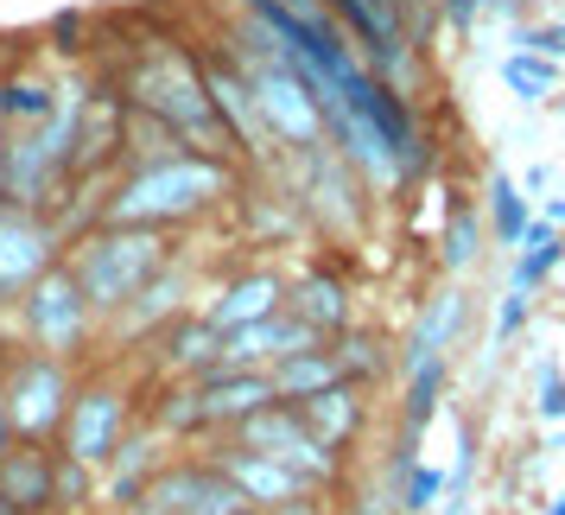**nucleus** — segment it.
<instances>
[{
	"label": "nucleus",
	"instance_id": "obj_16",
	"mask_svg": "<svg viewBox=\"0 0 565 515\" xmlns=\"http://www.w3.org/2000/svg\"><path fill=\"white\" fill-rule=\"evenodd\" d=\"M216 344H223V332L210 325L204 312H198V306H191V312H179L172 325H159V332H153L147 382H191V376H204V369H216Z\"/></svg>",
	"mask_w": 565,
	"mask_h": 515
},
{
	"label": "nucleus",
	"instance_id": "obj_9",
	"mask_svg": "<svg viewBox=\"0 0 565 515\" xmlns=\"http://www.w3.org/2000/svg\"><path fill=\"white\" fill-rule=\"evenodd\" d=\"M191 286H198V274H191V261L172 255L166 267H159L153 281L134 293L128 306L115 312L103 325V344H108V357H128V350H147L153 344L159 325H172L179 312H191Z\"/></svg>",
	"mask_w": 565,
	"mask_h": 515
},
{
	"label": "nucleus",
	"instance_id": "obj_33",
	"mask_svg": "<svg viewBox=\"0 0 565 515\" xmlns=\"http://www.w3.org/2000/svg\"><path fill=\"white\" fill-rule=\"evenodd\" d=\"M477 7H483V0H445V13H451V27H470V20H477Z\"/></svg>",
	"mask_w": 565,
	"mask_h": 515
},
{
	"label": "nucleus",
	"instance_id": "obj_13",
	"mask_svg": "<svg viewBox=\"0 0 565 515\" xmlns=\"http://www.w3.org/2000/svg\"><path fill=\"white\" fill-rule=\"evenodd\" d=\"M166 459H172V445L159 439V427L147 420V413H134V427L115 439L108 464L96 471V477H103V515H128L134 503L147 496V484L159 477V464Z\"/></svg>",
	"mask_w": 565,
	"mask_h": 515
},
{
	"label": "nucleus",
	"instance_id": "obj_20",
	"mask_svg": "<svg viewBox=\"0 0 565 515\" xmlns=\"http://www.w3.org/2000/svg\"><path fill=\"white\" fill-rule=\"evenodd\" d=\"M280 306H286V274L248 267V274H235V281L216 286L198 312H204L216 332H235V325H255V318H267V312H280Z\"/></svg>",
	"mask_w": 565,
	"mask_h": 515
},
{
	"label": "nucleus",
	"instance_id": "obj_31",
	"mask_svg": "<svg viewBox=\"0 0 565 515\" xmlns=\"http://www.w3.org/2000/svg\"><path fill=\"white\" fill-rule=\"evenodd\" d=\"M521 318H527V293L509 286V299H502V312H495V344H509V337L521 332Z\"/></svg>",
	"mask_w": 565,
	"mask_h": 515
},
{
	"label": "nucleus",
	"instance_id": "obj_10",
	"mask_svg": "<svg viewBox=\"0 0 565 515\" xmlns=\"http://www.w3.org/2000/svg\"><path fill=\"white\" fill-rule=\"evenodd\" d=\"M64 242L71 235L57 230L45 210H20L0 198V312L13 306L52 261H64Z\"/></svg>",
	"mask_w": 565,
	"mask_h": 515
},
{
	"label": "nucleus",
	"instance_id": "obj_21",
	"mask_svg": "<svg viewBox=\"0 0 565 515\" xmlns=\"http://www.w3.org/2000/svg\"><path fill=\"white\" fill-rule=\"evenodd\" d=\"M362 395H369V388L331 382V388H318V395H306V401H292V408H299V420H306V433L318 439V445L350 452L362 439V427H369V401H362Z\"/></svg>",
	"mask_w": 565,
	"mask_h": 515
},
{
	"label": "nucleus",
	"instance_id": "obj_2",
	"mask_svg": "<svg viewBox=\"0 0 565 515\" xmlns=\"http://www.w3.org/2000/svg\"><path fill=\"white\" fill-rule=\"evenodd\" d=\"M108 83L121 90V103H128V108L159 115V122L179 134L191 154L242 159V154H235V134L223 128V115H216V103H210L204 71H198V52H191V45H172V39L140 45V52L128 57V71H121V77H108Z\"/></svg>",
	"mask_w": 565,
	"mask_h": 515
},
{
	"label": "nucleus",
	"instance_id": "obj_24",
	"mask_svg": "<svg viewBox=\"0 0 565 515\" xmlns=\"http://www.w3.org/2000/svg\"><path fill=\"white\" fill-rule=\"evenodd\" d=\"M458 325H463V293H438L433 306H426V318H419L413 337H407V369L419 357H445V344L458 337Z\"/></svg>",
	"mask_w": 565,
	"mask_h": 515
},
{
	"label": "nucleus",
	"instance_id": "obj_29",
	"mask_svg": "<svg viewBox=\"0 0 565 515\" xmlns=\"http://www.w3.org/2000/svg\"><path fill=\"white\" fill-rule=\"evenodd\" d=\"M502 77H509V90L521 96V103H540V90L553 83V64H527V57H509V64H502Z\"/></svg>",
	"mask_w": 565,
	"mask_h": 515
},
{
	"label": "nucleus",
	"instance_id": "obj_25",
	"mask_svg": "<svg viewBox=\"0 0 565 515\" xmlns=\"http://www.w3.org/2000/svg\"><path fill=\"white\" fill-rule=\"evenodd\" d=\"M331 344V357H337V369H343V382H356V388H375V376L387 369V357H382V344H375V332H337V337H324Z\"/></svg>",
	"mask_w": 565,
	"mask_h": 515
},
{
	"label": "nucleus",
	"instance_id": "obj_22",
	"mask_svg": "<svg viewBox=\"0 0 565 515\" xmlns=\"http://www.w3.org/2000/svg\"><path fill=\"white\" fill-rule=\"evenodd\" d=\"M57 108V71H0V122L7 128H39L45 115Z\"/></svg>",
	"mask_w": 565,
	"mask_h": 515
},
{
	"label": "nucleus",
	"instance_id": "obj_15",
	"mask_svg": "<svg viewBox=\"0 0 565 515\" xmlns=\"http://www.w3.org/2000/svg\"><path fill=\"white\" fill-rule=\"evenodd\" d=\"M57 445L52 439H13L0 452V515H57Z\"/></svg>",
	"mask_w": 565,
	"mask_h": 515
},
{
	"label": "nucleus",
	"instance_id": "obj_5",
	"mask_svg": "<svg viewBox=\"0 0 565 515\" xmlns=\"http://www.w3.org/2000/svg\"><path fill=\"white\" fill-rule=\"evenodd\" d=\"M7 312H13V325H20V344H32V350L89 362V350L103 344V318L89 312V299H83V286L71 281L64 261H52Z\"/></svg>",
	"mask_w": 565,
	"mask_h": 515
},
{
	"label": "nucleus",
	"instance_id": "obj_30",
	"mask_svg": "<svg viewBox=\"0 0 565 515\" xmlns=\"http://www.w3.org/2000/svg\"><path fill=\"white\" fill-rule=\"evenodd\" d=\"M553 261H559V242H534L527 255L514 261V286H521V293H527V286H540L546 274H553Z\"/></svg>",
	"mask_w": 565,
	"mask_h": 515
},
{
	"label": "nucleus",
	"instance_id": "obj_38",
	"mask_svg": "<svg viewBox=\"0 0 565 515\" xmlns=\"http://www.w3.org/2000/svg\"><path fill=\"white\" fill-rule=\"evenodd\" d=\"M407 7H419V0H401V13H407ZM426 7H433V0H426Z\"/></svg>",
	"mask_w": 565,
	"mask_h": 515
},
{
	"label": "nucleus",
	"instance_id": "obj_7",
	"mask_svg": "<svg viewBox=\"0 0 565 515\" xmlns=\"http://www.w3.org/2000/svg\"><path fill=\"white\" fill-rule=\"evenodd\" d=\"M230 439H235V445H248V452L280 459L286 471H299L311 490H331L337 477H343V452L318 445V439L306 433V420H299L292 401H267V408H255L248 420H235V427H230Z\"/></svg>",
	"mask_w": 565,
	"mask_h": 515
},
{
	"label": "nucleus",
	"instance_id": "obj_14",
	"mask_svg": "<svg viewBox=\"0 0 565 515\" xmlns=\"http://www.w3.org/2000/svg\"><path fill=\"white\" fill-rule=\"evenodd\" d=\"M223 477L235 484V496L248 503V509H286V503H299V496H318V490L299 477V471H286L280 459H267V452H248V445H235L230 433L223 439H210V452H204Z\"/></svg>",
	"mask_w": 565,
	"mask_h": 515
},
{
	"label": "nucleus",
	"instance_id": "obj_36",
	"mask_svg": "<svg viewBox=\"0 0 565 515\" xmlns=\"http://www.w3.org/2000/svg\"><path fill=\"white\" fill-rule=\"evenodd\" d=\"M128 515H166V509H147V503H134V509Z\"/></svg>",
	"mask_w": 565,
	"mask_h": 515
},
{
	"label": "nucleus",
	"instance_id": "obj_35",
	"mask_svg": "<svg viewBox=\"0 0 565 515\" xmlns=\"http://www.w3.org/2000/svg\"><path fill=\"white\" fill-rule=\"evenodd\" d=\"M0 198H7V122H0Z\"/></svg>",
	"mask_w": 565,
	"mask_h": 515
},
{
	"label": "nucleus",
	"instance_id": "obj_6",
	"mask_svg": "<svg viewBox=\"0 0 565 515\" xmlns=\"http://www.w3.org/2000/svg\"><path fill=\"white\" fill-rule=\"evenodd\" d=\"M83 362L52 357V350H32V344H7L0 350V401L13 420V439H57L64 408L77 395Z\"/></svg>",
	"mask_w": 565,
	"mask_h": 515
},
{
	"label": "nucleus",
	"instance_id": "obj_3",
	"mask_svg": "<svg viewBox=\"0 0 565 515\" xmlns=\"http://www.w3.org/2000/svg\"><path fill=\"white\" fill-rule=\"evenodd\" d=\"M179 255V235L172 230H147V223H89L64 242V267L83 286V299L96 318H115L140 286L153 281L166 261Z\"/></svg>",
	"mask_w": 565,
	"mask_h": 515
},
{
	"label": "nucleus",
	"instance_id": "obj_8",
	"mask_svg": "<svg viewBox=\"0 0 565 515\" xmlns=\"http://www.w3.org/2000/svg\"><path fill=\"white\" fill-rule=\"evenodd\" d=\"M248 71V90H255V108H260V128L274 147L299 154V147H318L324 140V115H318V96L306 90V77L286 64V57H255L242 64Z\"/></svg>",
	"mask_w": 565,
	"mask_h": 515
},
{
	"label": "nucleus",
	"instance_id": "obj_32",
	"mask_svg": "<svg viewBox=\"0 0 565 515\" xmlns=\"http://www.w3.org/2000/svg\"><path fill=\"white\" fill-rule=\"evenodd\" d=\"M540 413H553V420H565V382L553 376V369L540 376Z\"/></svg>",
	"mask_w": 565,
	"mask_h": 515
},
{
	"label": "nucleus",
	"instance_id": "obj_27",
	"mask_svg": "<svg viewBox=\"0 0 565 515\" xmlns=\"http://www.w3.org/2000/svg\"><path fill=\"white\" fill-rule=\"evenodd\" d=\"M489 223H495V235L502 242H521V230H527V204H521V191H514V179H489Z\"/></svg>",
	"mask_w": 565,
	"mask_h": 515
},
{
	"label": "nucleus",
	"instance_id": "obj_26",
	"mask_svg": "<svg viewBox=\"0 0 565 515\" xmlns=\"http://www.w3.org/2000/svg\"><path fill=\"white\" fill-rule=\"evenodd\" d=\"M83 32H89V13H83V7H64V13H52V27H45V52L64 57V64H83V57H89Z\"/></svg>",
	"mask_w": 565,
	"mask_h": 515
},
{
	"label": "nucleus",
	"instance_id": "obj_34",
	"mask_svg": "<svg viewBox=\"0 0 565 515\" xmlns=\"http://www.w3.org/2000/svg\"><path fill=\"white\" fill-rule=\"evenodd\" d=\"M13 445V420H7V401H0V452Z\"/></svg>",
	"mask_w": 565,
	"mask_h": 515
},
{
	"label": "nucleus",
	"instance_id": "obj_11",
	"mask_svg": "<svg viewBox=\"0 0 565 515\" xmlns=\"http://www.w3.org/2000/svg\"><path fill=\"white\" fill-rule=\"evenodd\" d=\"M140 503H147V509H166V515H242L248 509V503L235 496V484L204 459V452H198V459H166Z\"/></svg>",
	"mask_w": 565,
	"mask_h": 515
},
{
	"label": "nucleus",
	"instance_id": "obj_17",
	"mask_svg": "<svg viewBox=\"0 0 565 515\" xmlns=\"http://www.w3.org/2000/svg\"><path fill=\"white\" fill-rule=\"evenodd\" d=\"M191 388H198V408H204L210 439H223L235 420H248L255 408L280 401L267 369H223V362H216V369H204V376H191Z\"/></svg>",
	"mask_w": 565,
	"mask_h": 515
},
{
	"label": "nucleus",
	"instance_id": "obj_39",
	"mask_svg": "<svg viewBox=\"0 0 565 515\" xmlns=\"http://www.w3.org/2000/svg\"><path fill=\"white\" fill-rule=\"evenodd\" d=\"M242 515H274V509H242Z\"/></svg>",
	"mask_w": 565,
	"mask_h": 515
},
{
	"label": "nucleus",
	"instance_id": "obj_19",
	"mask_svg": "<svg viewBox=\"0 0 565 515\" xmlns=\"http://www.w3.org/2000/svg\"><path fill=\"white\" fill-rule=\"evenodd\" d=\"M286 312H292L311 337H337V332L356 325L350 286H343V274H331V267H306L299 281H286Z\"/></svg>",
	"mask_w": 565,
	"mask_h": 515
},
{
	"label": "nucleus",
	"instance_id": "obj_4",
	"mask_svg": "<svg viewBox=\"0 0 565 515\" xmlns=\"http://www.w3.org/2000/svg\"><path fill=\"white\" fill-rule=\"evenodd\" d=\"M147 388V376L140 382H128L121 376V357H108L103 369H89L83 362V376H77V395H71V408H64V427H57V452L64 459H83V464H96L103 471L108 452H115V439L134 427V413H140V395Z\"/></svg>",
	"mask_w": 565,
	"mask_h": 515
},
{
	"label": "nucleus",
	"instance_id": "obj_12",
	"mask_svg": "<svg viewBox=\"0 0 565 515\" xmlns=\"http://www.w3.org/2000/svg\"><path fill=\"white\" fill-rule=\"evenodd\" d=\"M324 13L343 27L350 45H362V64L375 77H401V64H407V13H401V0H324Z\"/></svg>",
	"mask_w": 565,
	"mask_h": 515
},
{
	"label": "nucleus",
	"instance_id": "obj_18",
	"mask_svg": "<svg viewBox=\"0 0 565 515\" xmlns=\"http://www.w3.org/2000/svg\"><path fill=\"white\" fill-rule=\"evenodd\" d=\"M306 344H324V337H311L292 312H267V318H255V325H235V332H223V344H216V362L223 369H274L280 357H292V350H306Z\"/></svg>",
	"mask_w": 565,
	"mask_h": 515
},
{
	"label": "nucleus",
	"instance_id": "obj_37",
	"mask_svg": "<svg viewBox=\"0 0 565 515\" xmlns=\"http://www.w3.org/2000/svg\"><path fill=\"white\" fill-rule=\"evenodd\" d=\"M546 515H565V496H553V509H546Z\"/></svg>",
	"mask_w": 565,
	"mask_h": 515
},
{
	"label": "nucleus",
	"instance_id": "obj_1",
	"mask_svg": "<svg viewBox=\"0 0 565 515\" xmlns=\"http://www.w3.org/2000/svg\"><path fill=\"white\" fill-rule=\"evenodd\" d=\"M235 159L216 154H172V159H147V166H121L108 179L96 223H147V230H191L235 198Z\"/></svg>",
	"mask_w": 565,
	"mask_h": 515
},
{
	"label": "nucleus",
	"instance_id": "obj_28",
	"mask_svg": "<svg viewBox=\"0 0 565 515\" xmlns=\"http://www.w3.org/2000/svg\"><path fill=\"white\" fill-rule=\"evenodd\" d=\"M477 242H483V223H477L470 204H458L451 210V230H445V267H451V274L470 267V261H477Z\"/></svg>",
	"mask_w": 565,
	"mask_h": 515
},
{
	"label": "nucleus",
	"instance_id": "obj_23",
	"mask_svg": "<svg viewBox=\"0 0 565 515\" xmlns=\"http://www.w3.org/2000/svg\"><path fill=\"white\" fill-rule=\"evenodd\" d=\"M267 376H274V395H280V401H306V395H318V388L343 382V369H337L331 344H306V350L280 357Z\"/></svg>",
	"mask_w": 565,
	"mask_h": 515
}]
</instances>
